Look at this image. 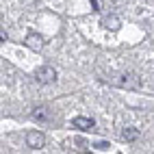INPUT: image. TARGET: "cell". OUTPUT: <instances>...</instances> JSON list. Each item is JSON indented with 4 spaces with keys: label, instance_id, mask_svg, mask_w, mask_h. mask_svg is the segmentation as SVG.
<instances>
[{
    "label": "cell",
    "instance_id": "1",
    "mask_svg": "<svg viewBox=\"0 0 154 154\" xmlns=\"http://www.w3.org/2000/svg\"><path fill=\"white\" fill-rule=\"evenodd\" d=\"M35 80L39 85H52V83H57V69L50 65H42L35 72Z\"/></svg>",
    "mask_w": 154,
    "mask_h": 154
},
{
    "label": "cell",
    "instance_id": "2",
    "mask_svg": "<svg viewBox=\"0 0 154 154\" xmlns=\"http://www.w3.org/2000/svg\"><path fill=\"white\" fill-rule=\"evenodd\" d=\"M26 146L33 148V150H42L46 146V135H44V132H39V130H30L26 135Z\"/></svg>",
    "mask_w": 154,
    "mask_h": 154
},
{
    "label": "cell",
    "instance_id": "3",
    "mask_svg": "<svg viewBox=\"0 0 154 154\" xmlns=\"http://www.w3.org/2000/svg\"><path fill=\"white\" fill-rule=\"evenodd\" d=\"M72 124H74V128H78V130H91V128L96 126V122L91 119V117H83V115H78V117L72 119Z\"/></svg>",
    "mask_w": 154,
    "mask_h": 154
},
{
    "label": "cell",
    "instance_id": "4",
    "mask_svg": "<svg viewBox=\"0 0 154 154\" xmlns=\"http://www.w3.org/2000/svg\"><path fill=\"white\" fill-rule=\"evenodd\" d=\"M26 46H28L30 50H42V46H44L42 35H37V33H28V35H26Z\"/></svg>",
    "mask_w": 154,
    "mask_h": 154
},
{
    "label": "cell",
    "instance_id": "5",
    "mask_svg": "<svg viewBox=\"0 0 154 154\" xmlns=\"http://www.w3.org/2000/svg\"><path fill=\"white\" fill-rule=\"evenodd\" d=\"M102 26H104V28H111V30H117V28H119V17H115V15L102 17Z\"/></svg>",
    "mask_w": 154,
    "mask_h": 154
},
{
    "label": "cell",
    "instance_id": "6",
    "mask_svg": "<svg viewBox=\"0 0 154 154\" xmlns=\"http://www.w3.org/2000/svg\"><path fill=\"white\" fill-rule=\"evenodd\" d=\"M33 117H35V119H39V122H48V119H50V115H48V109H44V106H37V109L33 111Z\"/></svg>",
    "mask_w": 154,
    "mask_h": 154
},
{
    "label": "cell",
    "instance_id": "7",
    "mask_svg": "<svg viewBox=\"0 0 154 154\" xmlns=\"http://www.w3.org/2000/svg\"><path fill=\"white\" fill-rule=\"evenodd\" d=\"M139 137V130L137 128H126L124 132H122V139H126V141H135Z\"/></svg>",
    "mask_w": 154,
    "mask_h": 154
},
{
    "label": "cell",
    "instance_id": "8",
    "mask_svg": "<svg viewBox=\"0 0 154 154\" xmlns=\"http://www.w3.org/2000/svg\"><path fill=\"white\" fill-rule=\"evenodd\" d=\"M96 150H109V143H106V141H100V143H96Z\"/></svg>",
    "mask_w": 154,
    "mask_h": 154
},
{
    "label": "cell",
    "instance_id": "9",
    "mask_svg": "<svg viewBox=\"0 0 154 154\" xmlns=\"http://www.w3.org/2000/svg\"><path fill=\"white\" fill-rule=\"evenodd\" d=\"M89 2H91V7H94V9H96V11H98V9H100V7H98V0H89Z\"/></svg>",
    "mask_w": 154,
    "mask_h": 154
}]
</instances>
